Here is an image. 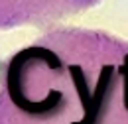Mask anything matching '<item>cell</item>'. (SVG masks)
I'll return each instance as SVG.
<instances>
[{
	"instance_id": "obj_1",
	"label": "cell",
	"mask_w": 128,
	"mask_h": 124,
	"mask_svg": "<svg viewBox=\"0 0 128 124\" xmlns=\"http://www.w3.org/2000/svg\"><path fill=\"white\" fill-rule=\"evenodd\" d=\"M95 2L96 0H0V28L48 22Z\"/></svg>"
}]
</instances>
